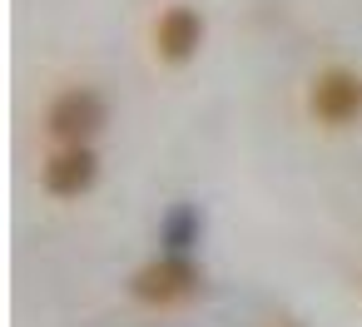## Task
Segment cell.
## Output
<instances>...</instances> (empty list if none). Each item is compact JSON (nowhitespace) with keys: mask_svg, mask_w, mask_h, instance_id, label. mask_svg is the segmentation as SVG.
Returning <instances> with one entry per match:
<instances>
[{"mask_svg":"<svg viewBox=\"0 0 362 327\" xmlns=\"http://www.w3.org/2000/svg\"><path fill=\"white\" fill-rule=\"evenodd\" d=\"M204 238V213L194 203H169L159 213V253H194Z\"/></svg>","mask_w":362,"mask_h":327,"instance_id":"8992f818","label":"cell"},{"mask_svg":"<svg viewBox=\"0 0 362 327\" xmlns=\"http://www.w3.org/2000/svg\"><path fill=\"white\" fill-rule=\"evenodd\" d=\"M204 292V268L194 253H154L129 273V297L144 307H179Z\"/></svg>","mask_w":362,"mask_h":327,"instance_id":"6da1fadb","label":"cell"},{"mask_svg":"<svg viewBox=\"0 0 362 327\" xmlns=\"http://www.w3.org/2000/svg\"><path fill=\"white\" fill-rule=\"evenodd\" d=\"M204 40H209V20H204L199 6H184V0L164 6L154 16V25H149V50H154L159 65H189V60H199Z\"/></svg>","mask_w":362,"mask_h":327,"instance_id":"277c9868","label":"cell"},{"mask_svg":"<svg viewBox=\"0 0 362 327\" xmlns=\"http://www.w3.org/2000/svg\"><path fill=\"white\" fill-rule=\"evenodd\" d=\"M95 184H100V154H95V144H55L40 159V189L50 198H60V203L85 198Z\"/></svg>","mask_w":362,"mask_h":327,"instance_id":"5b68a950","label":"cell"},{"mask_svg":"<svg viewBox=\"0 0 362 327\" xmlns=\"http://www.w3.org/2000/svg\"><path fill=\"white\" fill-rule=\"evenodd\" d=\"M110 124V105L95 85H70L45 105V134L50 144H95V134Z\"/></svg>","mask_w":362,"mask_h":327,"instance_id":"3957f363","label":"cell"},{"mask_svg":"<svg viewBox=\"0 0 362 327\" xmlns=\"http://www.w3.org/2000/svg\"><path fill=\"white\" fill-rule=\"evenodd\" d=\"M308 119L322 124V129H352L362 124V70L352 65H322L313 80H308Z\"/></svg>","mask_w":362,"mask_h":327,"instance_id":"7a4b0ae2","label":"cell"}]
</instances>
